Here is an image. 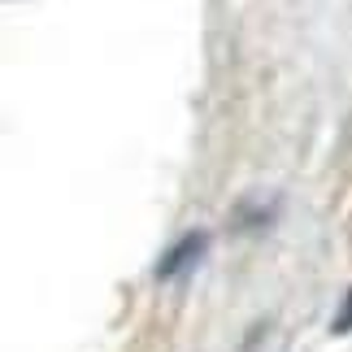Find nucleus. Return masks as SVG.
<instances>
[{"instance_id":"obj_1","label":"nucleus","mask_w":352,"mask_h":352,"mask_svg":"<svg viewBox=\"0 0 352 352\" xmlns=\"http://www.w3.org/2000/svg\"><path fill=\"white\" fill-rule=\"evenodd\" d=\"M200 248H205V235H192V239H183L179 248H174V256H166V261L157 265V274H161V278H170V274H174V270H179L183 261H192V256H200Z\"/></svg>"}]
</instances>
